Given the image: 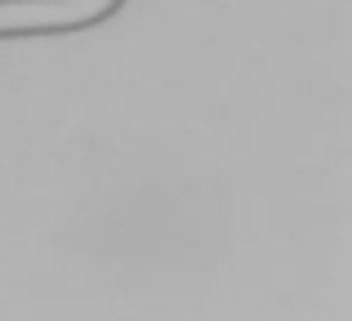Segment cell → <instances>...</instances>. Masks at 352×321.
I'll return each instance as SVG.
<instances>
[{"mask_svg": "<svg viewBox=\"0 0 352 321\" xmlns=\"http://www.w3.org/2000/svg\"><path fill=\"white\" fill-rule=\"evenodd\" d=\"M103 14V5H0V32H18V27H63V23H89Z\"/></svg>", "mask_w": 352, "mask_h": 321, "instance_id": "1", "label": "cell"}]
</instances>
